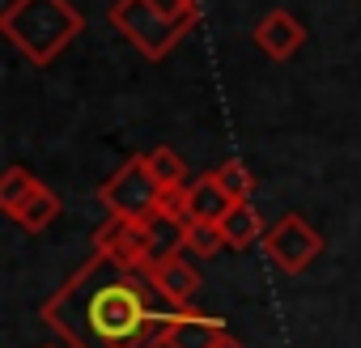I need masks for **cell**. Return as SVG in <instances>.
<instances>
[{
    "mask_svg": "<svg viewBox=\"0 0 361 348\" xmlns=\"http://www.w3.org/2000/svg\"><path fill=\"white\" fill-rule=\"evenodd\" d=\"M188 5H196V9H200V0H188Z\"/></svg>",
    "mask_w": 361,
    "mask_h": 348,
    "instance_id": "cell-19",
    "label": "cell"
},
{
    "mask_svg": "<svg viewBox=\"0 0 361 348\" xmlns=\"http://www.w3.org/2000/svg\"><path fill=\"white\" fill-rule=\"evenodd\" d=\"M226 348H243V344H238V340H230V344H226Z\"/></svg>",
    "mask_w": 361,
    "mask_h": 348,
    "instance_id": "cell-18",
    "label": "cell"
},
{
    "mask_svg": "<svg viewBox=\"0 0 361 348\" xmlns=\"http://www.w3.org/2000/svg\"><path fill=\"white\" fill-rule=\"evenodd\" d=\"M264 255L285 272V276H302L319 255H323V234L302 217V213H285L281 221H272L268 238H264Z\"/></svg>",
    "mask_w": 361,
    "mask_h": 348,
    "instance_id": "cell-5",
    "label": "cell"
},
{
    "mask_svg": "<svg viewBox=\"0 0 361 348\" xmlns=\"http://www.w3.org/2000/svg\"><path fill=\"white\" fill-rule=\"evenodd\" d=\"M213 179L221 183V192H226L234 204H243V200H251V196H255V174H251V166H247V161H238V157L221 161V166L213 170Z\"/></svg>",
    "mask_w": 361,
    "mask_h": 348,
    "instance_id": "cell-15",
    "label": "cell"
},
{
    "mask_svg": "<svg viewBox=\"0 0 361 348\" xmlns=\"http://www.w3.org/2000/svg\"><path fill=\"white\" fill-rule=\"evenodd\" d=\"M94 251H102V255H111L115 263L140 272V221L106 217V221L94 230Z\"/></svg>",
    "mask_w": 361,
    "mask_h": 348,
    "instance_id": "cell-9",
    "label": "cell"
},
{
    "mask_svg": "<svg viewBox=\"0 0 361 348\" xmlns=\"http://www.w3.org/2000/svg\"><path fill=\"white\" fill-rule=\"evenodd\" d=\"M39 187H43V179H35L26 166H9V170H5V179H0V209L13 217V213L39 192Z\"/></svg>",
    "mask_w": 361,
    "mask_h": 348,
    "instance_id": "cell-14",
    "label": "cell"
},
{
    "mask_svg": "<svg viewBox=\"0 0 361 348\" xmlns=\"http://www.w3.org/2000/svg\"><path fill=\"white\" fill-rule=\"evenodd\" d=\"M145 5H153L157 13H170V18H192V13H200L196 5H188V0H145Z\"/></svg>",
    "mask_w": 361,
    "mask_h": 348,
    "instance_id": "cell-17",
    "label": "cell"
},
{
    "mask_svg": "<svg viewBox=\"0 0 361 348\" xmlns=\"http://www.w3.org/2000/svg\"><path fill=\"white\" fill-rule=\"evenodd\" d=\"M149 285L161 293V302H166V306H174V310H196L200 272H196V268H192L183 255H174L170 263L153 268V272H149Z\"/></svg>",
    "mask_w": 361,
    "mask_h": 348,
    "instance_id": "cell-8",
    "label": "cell"
},
{
    "mask_svg": "<svg viewBox=\"0 0 361 348\" xmlns=\"http://www.w3.org/2000/svg\"><path fill=\"white\" fill-rule=\"evenodd\" d=\"M56 217H60V196H56L47 183H43V187H39V192H35V196L18 209V213H13V221H18L26 234H43Z\"/></svg>",
    "mask_w": 361,
    "mask_h": 348,
    "instance_id": "cell-12",
    "label": "cell"
},
{
    "mask_svg": "<svg viewBox=\"0 0 361 348\" xmlns=\"http://www.w3.org/2000/svg\"><path fill=\"white\" fill-rule=\"evenodd\" d=\"M217 225H221V238H226L230 251H247V247H255V242L268 238V225H264V217H259V209H255L251 200L234 204Z\"/></svg>",
    "mask_w": 361,
    "mask_h": 348,
    "instance_id": "cell-11",
    "label": "cell"
},
{
    "mask_svg": "<svg viewBox=\"0 0 361 348\" xmlns=\"http://www.w3.org/2000/svg\"><path fill=\"white\" fill-rule=\"evenodd\" d=\"M188 251L192 255H221L226 251V238H221V225L217 221H188Z\"/></svg>",
    "mask_w": 361,
    "mask_h": 348,
    "instance_id": "cell-16",
    "label": "cell"
},
{
    "mask_svg": "<svg viewBox=\"0 0 361 348\" xmlns=\"http://www.w3.org/2000/svg\"><path fill=\"white\" fill-rule=\"evenodd\" d=\"M161 196H166V187L149 174L145 157H128L98 187V204L106 209V217H128V221H145L149 213H157Z\"/></svg>",
    "mask_w": 361,
    "mask_h": 348,
    "instance_id": "cell-4",
    "label": "cell"
},
{
    "mask_svg": "<svg viewBox=\"0 0 361 348\" xmlns=\"http://www.w3.org/2000/svg\"><path fill=\"white\" fill-rule=\"evenodd\" d=\"M145 157V166H149V174L170 192V187H188V161H183V153H174L170 144H157V149H149V153H140Z\"/></svg>",
    "mask_w": 361,
    "mask_h": 348,
    "instance_id": "cell-13",
    "label": "cell"
},
{
    "mask_svg": "<svg viewBox=\"0 0 361 348\" xmlns=\"http://www.w3.org/2000/svg\"><path fill=\"white\" fill-rule=\"evenodd\" d=\"M234 335L226 327L221 314H204V310H178L166 348H226Z\"/></svg>",
    "mask_w": 361,
    "mask_h": 348,
    "instance_id": "cell-7",
    "label": "cell"
},
{
    "mask_svg": "<svg viewBox=\"0 0 361 348\" xmlns=\"http://www.w3.org/2000/svg\"><path fill=\"white\" fill-rule=\"evenodd\" d=\"M39 318L64 348H166L178 318L145 272L94 251L43 306Z\"/></svg>",
    "mask_w": 361,
    "mask_h": 348,
    "instance_id": "cell-1",
    "label": "cell"
},
{
    "mask_svg": "<svg viewBox=\"0 0 361 348\" xmlns=\"http://www.w3.org/2000/svg\"><path fill=\"white\" fill-rule=\"evenodd\" d=\"M251 39H255V47H259L268 60L285 64V60L298 56V47L306 43V26H302L289 9H272V13H264V18L255 22Z\"/></svg>",
    "mask_w": 361,
    "mask_h": 348,
    "instance_id": "cell-6",
    "label": "cell"
},
{
    "mask_svg": "<svg viewBox=\"0 0 361 348\" xmlns=\"http://www.w3.org/2000/svg\"><path fill=\"white\" fill-rule=\"evenodd\" d=\"M43 348H60V344H43Z\"/></svg>",
    "mask_w": 361,
    "mask_h": 348,
    "instance_id": "cell-20",
    "label": "cell"
},
{
    "mask_svg": "<svg viewBox=\"0 0 361 348\" xmlns=\"http://www.w3.org/2000/svg\"><path fill=\"white\" fill-rule=\"evenodd\" d=\"M230 209H234V200L221 192V183L213 179V170L200 174L196 183H188V192H183V213H188V221H221Z\"/></svg>",
    "mask_w": 361,
    "mask_h": 348,
    "instance_id": "cell-10",
    "label": "cell"
},
{
    "mask_svg": "<svg viewBox=\"0 0 361 348\" xmlns=\"http://www.w3.org/2000/svg\"><path fill=\"white\" fill-rule=\"evenodd\" d=\"M85 30V18L73 0H9L0 13V35H5L35 68H47L68 51V43Z\"/></svg>",
    "mask_w": 361,
    "mask_h": 348,
    "instance_id": "cell-2",
    "label": "cell"
},
{
    "mask_svg": "<svg viewBox=\"0 0 361 348\" xmlns=\"http://www.w3.org/2000/svg\"><path fill=\"white\" fill-rule=\"evenodd\" d=\"M106 18L145 60H166L188 39V30L196 26V13L192 18H170V13H157L153 5H145V0H115Z\"/></svg>",
    "mask_w": 361,
    "mask_h": 348,
    "instance_id": "cell-3",
    "label": "cell"
}]
</instances>
